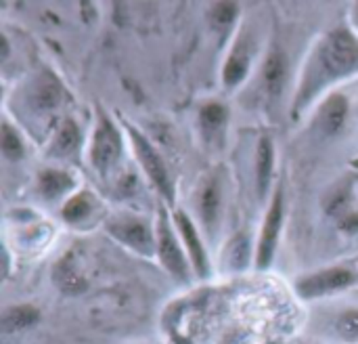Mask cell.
Returning <instances> with one entry per match:
<instances>
[{
    "label": "cell",
    "instance_id": "1",
    "mask_svg": "<svg viewBox=\"0 0 358 344\" xmlns=\"http://www.w3.org/2000/svg\"><path fill=\"white\" fill-rule=\"evenodd\" d=\"M358 71V36L346 27L331 29L308 55L306 65L300 74L294 116L306 109L317 95H321L331 84L350 78Z\"/></svg>",
    "mask_w": 358,
    "mask_h": 344
},
{
    "label": "cell",
    "instance_id": "2",
    "mask_svg": "<svg viewBox=\"0 0 358 344\" xmlns=\"http://www.w3.org/2000/svg\"><path fill=\"white\" fill-rule=\"evenodd\" d=\"M122 153H124V143H122L120 128L113 124V120L105 111H99L96 126L90 139V151H88L92 168L103 179H107L120 166Z\"/></svg>",
    "mask_w": 358,
    "mask_h": 344
},
{
    "label": "cell",
    "instance_id": "3",
    "mask_svg": "<svg viewBox=\"0 0 358 344\" xmlns=\"http://www.w3.org/2000/svg\"><path fill=\"white\" fill-rule=\"evenodd\" d=\"M358 284V269L352 265H334L319 271H313L308 275H302L296 282V292L304 301L325 298L340 292H346Z\"/></svg>",
    "mask_w": 358,
    "mask_h": 344
},
{
    "label": "cell",
    "instance_id": "4",
    "mask_svg": "<svg viewBox=\"0 0 358 344\" xmlns=\"http://www.w3.org/2000/svg\"><path fill=\"white\" fill-rule=\"evenodd\" d=\"M126 132L130 139V145L134 149V156L143 168V172L147 174V179L153 183V187L159 191V195L168 202L174 204V185H172V177L168 170V164L164 162L162 153L155 149V145L134 126L126 124Z\"/></svg>",
    "mask_w": 358,
    "mask_h": 344
},
{
    "label": "cell",
    "instance_id": "5",
    "mask_svg": "<svg viewBox=\"0 0 358 344\" xmlns=\"http://www.w3.org/2000/svg\"><path fill=\"white\" fill-rule=\"evenodd\" d=\"M157 256L164 265V269L178 282H189L191 277V261L185 252V246L178 238V231L174 227V223H170L168 214L164 208H159V216H157Z\"/></svg>",
    "mask_w": 358,
    "mask_h": 344
},
{
    "label": "cell",
    "instance_id": "6",
    "mask_svg": "<svg viewBox=\"0 0 358 344\" xmlns=\"http://www.w3.org/2000/svg\"><path fill=\"white\" fill-rule=\"evenodd\" d=\"M107 231L113 240L130 248L141 256L157 254V231L147 223V219L136 214H120L107 221Z\"/></svg>",
    "mask_w": 358,
    "mask_h": 344
},
{
    "label": "cell",
    "instance_id": "7",
    "mask_svg": "<svg viewBox=\"0 0 358 344\" xmlns=\"http://www.w3.org/2000/svg\"><path fill=\"white\" fill-rule=\"evenodd\" d=\"M283 223H285V195H283V185L277 187L271 206L266 210L262 229H260V240H258V248H256V269L264 271L273 265L277 246H279V238L283 231Z\"/></svg>",
    "mask_w": 358,
    "mask_h": 344
},
{
    "label": "cell",
    "instance_id": "8",
    "mask_svg": "<svg viewBox=\"0 0 358 344\" xmlns=\"http://www.w3.org/2000/svg\"><path fill=\"white\" fill-rule=\"evenodd\" d=\"M172 223L178 231V238L185 246V252L191 261V267L193 271L199 275V277H208L210 275V259H208V252H206V246H203V240L195 227V223L189 219V214L176 210L174 216H172Z\"/></svg>",
    "mask_w": 358,
    "mask_h": 344
},
{
    "label": "cell",
    "instance_id": "9",
    "mask_svg": "<svg viewBox=\"0 0 358 344\" xmlns=\"http://www.w3.org/2000/svg\"><path fill=\"white\" fill-rule=\"evenodd\" d=\"M348 116H350L348 97L342 95V92H334L321 103V107H319V111L315 116V124H313L315 132L321 135L323 139L338 137L344 130V126L348 122Z\"/></svg>",
    "mask_w": 358,
    "mask_h": 344
},
{
    "label": "cell",
    "instance_id": "10",
    "mask_svg": "<svg viewBox=\"0 0 358 344\" xmlns=\"http://www.w3.org/2000/svg\"><path fill=\"white\" fill-rule=\"evenodd\" d=\"M252 61H254V44L250 42L248 34H241L233 44L222 67V84L227 90H235L248 80Z\"/></svg>",
    "mask_w": 358,
    "mask_h": 344
},
{
    "label": "cell",
    "instance_id": "11",
    "mask_svg": "<svg viewBox=\"0 0 358 344\" xmlns=\"http://www.w3.org/2000/svg\"><path fill=\"white\" fill-rule=\"evenodd\" d=\"M285 80H287V57L283 48L275 44L268 50L264 65H262V74H260V86H262L264 99L271 103L279 101L285 88Z\"/></svg>",
    "mask_w": 358,
    "mask_h": 344
},
{
    "label": "cell",
    "instance_id": "12",
    "mask_svg": "<svg viewBox=\"0 0 358 344\" xmlns=\"http://www.w3.org/2000/svg\"><path fill=\"white\" fill-rule=\"evenodd\" d=\"M63 97H65L63 84L50 71H42L31 82V88L27 92V103L36 113H52L59 109Z\"/></svg>",
    "mask_w": 358,
    "mask_h": 344
},
{
    "label": "cell",
    "instance_id": "13",
    "mask_svg": "<svg viewBox=\"0 0 358 344\" xmlns=\"http://www.w3.org/2000/svg\"><path fill=\"white\" fill-rule=\"evenodd\" d=\"M197 124H199V132L203 137V141L212 147H220L227 135V126H229V109L222 101H206L199 107L197 113Z\"/></svg>",
    "mask_w": 358,
    "mask_h": 344
},
{
    "label": "cell",
    "instance_id": "14",
    "mask_svg": "<svg viewBox=\"0 0 358 344\" xmlns=\"http://www.w3.org/2000/svg\"><path fill=\"white\" fill-rule=\"evenodd\" d=\"M101 202L94 193L90 191H76L69 200L63 202L61 208V216L69 227L76 229H84L92 223H96L94 219L101 216Z\"/></svg>",
    "mask_w": 358,
    "mask_h": 344
},
{
    "label": "cell",
    "instance_id": "15",
    "mask_svg": "<svg viewBox=\"0 0 358 344\" xmlns=\"http://www.w3.org/2000/svg\"><path fill=\"white\" fill-rule=\"evenodd\" d=\"M197 212L208 235H214L222 214V187L216 177H208L197 193Z\"/></svg>",
    "mask_w": 358,
    "mask_h": 344
},
{
    "label": "cell",
    "instance_id": "16",
    "mask_svg": "<svg viewBox=\"0 0 358 344\" xmlns=\"http://www.w3.org/2000/svg\"><path fill=\"white\" fill-rule=\"evenodd\" d=\"M36 191L44 202L69 200L76 193V179L63 168H42L36 179Z\"/></svg>",
    "mask_w": 358,
    "mask_h": 344
},
{
    "label": "cell",
    "instance_id": "17",
    "mask_svg": "<svg viewBox=\"0 0 358 344\" xmlns=\"http://www.w3.org/2000/svg\"><path fill=\"white\" fill-rule=\"evenodd\" d=\"M82 149V130L73 118H65L52 135L48 145V156L55 160H76Z\"/></svg>",
    "mask_w": 358,
    "mask_h": 344
},
{
    "label": "cell",
    "instance_id": "18",
    "mask_svg": "<svg viewBox=\"0 0 358 344\" xmlns=\"http://www.w3.org/2000/svg\"><path fill=\"white\" fill-rule=\"evenodd\" d=\"M275 141L271 137H260L258 147H256V189L260 202L268 198L273 177H275Z\"/></svg>",
    "mask_w": 358,
    "mask_h": 344
},
{
    "label": "cell",
    "instance_id": "19",
    "mask_svg": "<svg viewBox=\"0 0 358 344\" xmlns=\"http://www.w3.org/2000/svg\"><path fill=\"white\" fill-rule=\"evenodd\" d=\"M40 309L34 307V305H13V307H6L2 311V317H0V328H2V334L4 336H10V334H21L25 330H31L34 326H38L40 322Z\"/></svg>",
    "mask_w": 358,
    "mask_h": 344
},
{
    "label": "cell",
    "instance_id": "20",
    "mask_svg": "<svg viewBox=\"0 0 358 344\" xmlns=\"http://www.w3.org/2000/svg\"><path fill=\"white\" fill-rule=\"evenodd\" d=\"M52 280H55L57 288L67 296H80L88 288L86 275L71 263V259H63L61 263H57Z\"/></svg>",
    "mask_w": 358,
    "mask_h": 344
},
{
    "label": "cell",
    "instance_id": "21",
    "mask_svg": "<svg viewBox=\"0 0 358 344\" xmlns=\"http://www.w3.org/2000/svg\"><path fill=\"white\" fill-rule=\"evenodd\" d=\"M0 143H2V156L8 162H19L25 158V143L17 130V126H13L8 120H2V130H0Z\"/></svg>",
    "mask_w": 358,
    "mask_h": 344
},
{
    "label": "cell",
    "instance_id": "22",
    "mask_svg": "<svg viewBox=\"0 0 358 344\" xmlns=\"http://www.w3.org/2000/svg\"><path fill=\"white\" fill-rule=\"evenodd\" d=\"M334 332L342 343H358V309H344L336 315L334 319Z\"/></svg>",
    "mask_w": 358,
    "mask_h": 344
},
{
    "label": "cell",
    "instance_id": "23",
    "mask_svg": "<svg viewBox=\"0 0 358 344\" xmlns=\"http://www.w3.org/2000/svg\"><path fill=\"white\" fill-rule=\"evenodd\" d=\"M239 17V6L231 2H220L210 8V21L216 32H229Z\"/></svg>",
    "mask_w": 358,
    "mask_h": 344
},
{
    "label": "cell",
    "instance_id": "24",
    "mask_svg": "<svg viewBox=\"0 0 358 344\" xmlns=\"http://www.w3.org/2000/svg\"><path fill=\"white\" fill-rule=\"evenodd\" d=\"M231 269H243L248 263H250V248H248V242L245 238H239L237 242H233V248H231Z\"/></svg>",
    "mask_w": 358,
    "mask_h": 344
},
{
    "label": "cell",
    "instance_id": "25",
    "mask_svg": "<svg viewBox=\"0 0 358 344\" xmlns=\"http://www.w3.org/2000/svg\"><path fill=\"white\" fill-rule=\"evenodd\" d=\"M338 227L340 231L348 233V235H357L358 233V210L357 208H350L346 214H342L338 219Z\"/></svg>",
    "mask_w": 358,
    "mask_h": 344
},
{
    "label": "cell",
    "instance_id": "26",
    "mask_svg": "<svg viewBox=\"0 0 358 344\" xmlns=\"http://www.w3.org/2000/svg\"><path fill=\"white\" fill-rule=\"evenodd\" d=\"M350 17H352V25H355V29H357V36H358V4H355V6L350 8Z\"/></svg>",
    "mask_w": 358,
    "mask_h": 344
}]
</instances>
